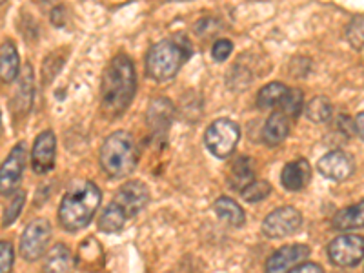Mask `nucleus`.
<instances>
[{
    "label": "nucleus",
    "mask_w": 364,
    "mask_h": 273,
    "mask_svg": "<svg viewBox=\"0 0 364 273\" xmlns=\"http://www.w3.org/2000/svg\"><path fill=\"white\" fill-rule=\"evenodd\" d=\"M128 219L139 215L149 203V190L144 182L129 181L124 186H120L112 200Z\"/></svg>",
    "instance_id": "1a4fd4ad"
},
{
    "label": "nucleus",
    "mask_w": 364,
    "mask_h": 273,
    "mask_svg": "<svg viewBox=\"0 0 364 273\" xmlns=\"http://www.w3.org/2000/svg\"><path fill=\"white\" fill-rule=\"evenodd\" d=\"M55 149H57V141H55L53 132H42L37 136L31 151V166L35 173H48L53 170L55 166Z\"/></svg>",
    "instance_id": "ddd939ff"
},
{
    "label": "nucleus",
    "mask_w": 364,
    "mask_h": 273,
    "mask_svg": "<svg viewBox=\"0 0 364 273\" xmlns=\"http://www.w3.org/2000/svg\"><path fill=\"white\" fill-rule=\"evenodd\" d=\"M348 42L355 48V50L364 51V18H353L346 29Z\"/></svg>",
    "instance_id": "c85d7f7f"
},
{
    "label": "nucleus",
    "mask_w": 364,
    "mask_h": 273,
    "mask_svg": "<svg viewBox=\"0 0 364 273\" xmlns=\"http://www.w3.org/2000/svg\"><path fill=\"white\" fill-rule=\"evenodd\" d=\"M24 203H26L24 191H17V193L13 195L11 203H9V206L4 210V217H2V226L8 228V226H11L13 223H15V219H17L18 213H21Z\"/></svg>",
    "instance_id": "cd10ccee"
},
{
    "label": "nucleus",
    "mask_w": 364,
    "mask_h": 273,
    "mask_svg": "<svg viewBox=\"0 0 364 273\" xmlns=\"http://www.w3.org/2000/svg\"><path fill=\"white\" fill-rule=\"evenodd\" d=\"M2 2H6V0H2Z\"/></svg>",
    "instance_id": "72a5a7b5"
},
{
    "label": "nucleus",
    "mask_w": 364,
    "mask_h": 273,
    "mask_svg": "<svg viewBox=\"0 0 364 273\" xmlns=\"http://www.w3.org/2000/svg\"><path fill=\"white\" fill-rule=\"evenodd\" d=\"M290 117H286L282 112H275L269 115L262 128V141L266 146H279L290 133Z\"/></svg>",
    "instance_id": "2eb2a0df"
},
{
    "label": "nucleus",
    "mask_w": 364,
    "mask_h": 273,
    "mask_svg": "<svg viewBox=\"0 0 364 273\" xmlns=\"http://www.w3.org/2000/svg\"><path fill=\"white\" fill-rule=\"evenodd\" d=\"M269 193H272V186H269V182L266 181H253L250 186H246L245 190L240 191L242 199L250 204L261 203V200H264Z\"/></svg>",
    "instance_id": "bb28decb"
},
{
    "label": "nucleus",
    "mask_w": 364,
    "mask_h": 273,
    "mask_svg": "<svg viewBox=\"0 0 364 273\" xmlns=\"http://www.w3.org/2000/svg\"><path fill=\"white\" fill-rule=\"evenodd\" d=\"M317 170L321 171V175L330 181L343 182L346 178H350L355 171V164H353V159L348 154L336 149V151H330L324 157L318 159Z\"/></svg>",
    "instance_id": "9b49d317"
},
{
    "label": "nucleus",
    "mask_w": 364,
    "mask_h": 273,
    "mask_svg": "<svg viewBox=\"0 0 364 273\" xmlns=\"http://www.w3.org/2000/svg\"><path fill=\"white\" fill-rule=\"evenodd\" d=\"M97 259L102 261V248H100V245L93 237H87L82 245L79 246V262L93 268V266H100V262H97Z\"/></svg>",
    "instance_id": "393cba45"
},
{
    "label": "nucleus",
    "mask_w": 364,
    "mask_h": 273,
    "mask_svg": "<svg viewBox=\"0 0 364 273\" xmlns=\"http://www.w3.org/2000/svg\"><path fill=\"white\" fill-rule=\"evenodd\" d=\"M139 162L135 139L128 132H115L100 146V166L112 178H124L133 173Z\"/></svg>",
    "instance_id": "20e7f679"
},
{
    "label": "nucleus",
    "mask_w": 364,
    "mask_h": 273,
    "mask_svg": "<svg viewBox=\"0 0 364 273\" xmlns=\"http://www.w3.org/2000/svg\"><path fill=\"white\" fill-rule=\"evenodd\" d=\"M304 113H306V117L311 122H317V124L326 122L331 117V102L326 97H315V99H311L306 104Z\"/></svg>",
    "instance_id": "b1692460"
},
{
    "label": "nucleus",
    "mask_w": 364,
    "mask_h": 273,
    "mask_svg": "<svg viewBox=\"0 0 364 273\" xmlns=\"http://www.w3.org/2000/svg\"><path fill=\"white\" fill-rule=\"evenodd\" d=\"M304 95H302L301 90H288V93L284 95L282 102L279 104L286 117L295 119V117L301 115L302 108H304Z\"/></svg>",
    "instance_id": "a878e982"
},
{
    "label": "nucleus",
    "mask_w": 364,
    "mask_h": 273,
    "mask_svg": "<svg viewBox=\"0 0 364 273\" xmlns=\"http://www.w3.org/2000/svg\"><path fill=\"white\" fill-rule=\"evenodd\" d=\"M311 168L304 159L288 162L281 173V184L288 191H301L310 181Z\"/></svg>",
    "instance_id": "4468645a"
},
{
    "label": "nucleus",
    "mask_w": 364,
    "mask_h": 273,
    "mask_svg": "<svg viewBox=\"0 0 364 273\" xmlns=\"http://www.w3.org/2000/svg\"><path fill=\"white\" fill-rule=\"evenodd\" d=\"M75 259L70 248L64 245H55L48 252L44 261V273H73Z\"/></svg>",
    "instance_id": "dca6fc26"
},
{
    "label": "nucleus",
    "mask_w": 364,
    "mask_h": 273,
    "mask_svg": "<svg viewBox=\"0 0 364 273\" xmlns=\"http://www.w3.org/2000/svg\"><path fill=\"white\" fill-rule=\"evenodd\" d=\"M302 226L301 211L294 206L277 208L262 223V233L269 239H284L297 233Z\"/></svg>",
    "instance_id": "0eeeda50"
},
{
    "label": "nucleus",
    "mask_w": 364,
    "mask_h": 273,
    "mask_svg": "<svg viewBox=\"0 0 364 273\" xmlns=\"http://www.w3.org/2000/svg\"><path fill=\"white\" fill-rule=\"evenodd\" d=\"M290 273H324L323 268L318 264H315V262H302V264H299L297 268L291 269Z\"/></svg>",
    "instance_id": "2f4dec72"
},
{
    "label": "nucleus",
    "mask_w": 364,
    "mask_h": 273,
    "mask_svg": "<svg viewBox=\"0 0 364 273\" xmlns=\"http://www.w3.org/2000/svg\"><path fill=\"white\" fill-rule=\"evenodd\" d=\"M171 119H173V106H171L170 100L157 99L151 102L148 112V120L149 126H151L155 132L164 133L166 129L170 128Z\"/></svg>",
    "instance_id": "6ab92c4d"
},
{
    "label": "nucleus",
    "mask_w": 364,
    "mask_h": 273,
    "mask_svg": "<svg viewBox=\"0 0 364 273\" xmlns=\"http://www.w3.org/2000/svg\"><path fill=\"white\" fill-rule=\"evenodd\" d=\"M135 90L136 79L132 58L126 55H117L102 77L100 97H102L104 113L109 117L122 115L132 104Z\"/></svg>",
    "instance_id": "f257e3e1"
},
{
    "label": "nucleus",
    "mask_w": 364,
    "mask_h": 273,
    "mask_svg": "<svg viewBox=\"0 0 364 273\" xmlns=\"http://www.w3.org/2000/svg\"><path fill=\"white\" fill-rule=\"evenodd\" d=\"M13 259H15V253H13L11 242L2 240V242H0V273L11 272Z\"/></svg>",
    "instance_id": "c756f323"
},
{
    "label": "nucleus",
    "mask_w": 364,
    "mask_h": 273,
    "mask_svg": "<svg viewBox=\"0 0 364 273\" xmlns=\"http://www.w3.org/2000/svg\"><path fill=\"white\" fill-rule=\"evenodd\" d=\"M333 228L339 232H350V230H359L364 228V200L353 206L343 208L336 213L333 220H331Z\"/></svg>",
    "instance_id": "f3484780"
},
{
    "label": "nucleus",
    "mask_w": 364,
    "mask_h": 273,
    "mask_svg": "<svg viewBox=\"0 0 364 273\" xmlns=\"http://www.w3.org/2000/svg\"><path fill=\"white\" fill-rule=\"evenodd\" d=\"M190 55L191 44L186 37L175 35V37L164 38L149 50L146 57V71L157 82H166L178 73Z\"/></svg>",
    "instance_id": "7ed1b4c3"
},
{
    "label": "nucleus",
    "mask_w": 364,
    "mask_h": 273,
    "mask_svg": "<svg viewBox=\"0 0 364 273\" xmlns=\"http://www.w3.org/2000/svg\"><path fill=\"white\" fill-rule=\"evenodd\" d=\"M328 257L333 264L341 268L357 266L364 259V237L353 233L339 235L328 245Z\"/></svg>",
    "instance_id": "423d86ee"
},
{
    "label": "nucleus",
    "mask_w": 364,
    "mask_h": 273,
    "mask_svg": "<svg viewBox=\"0 0 364 273\" xmlns=\"http://www.w3.org/2000/svg\"><path fill=\"white\" fill-rule=\"evenodd\" d=\"M240 141V128L237 122L230 119H219L208 126L204 133V142L211 155L219 159H226L235 151Z\"/></svg>",
    "instance_id": "39448f33"
},
{
    "label": "nucleus",
    "mask_w": 364,
    "mask_h": 273,
    "mask_svg": "<svg viewBox=\"0 0 364 273\" xmlns=\"http://www.w3.org/2000/svg\"><path fill=\"white\" fill-rule=\"evenodd\" d=\"M126 220H128V217L115 204L109 203L99 217V230L104 233H117L124 228Z\"/></svg>",
    "instance_id": "5701e85b"
},
{
    "label": "nucleus",
    "mask_w": 364,
    "mask_h": 273,
    "mask_svg": "<svg viewBox=\"0 0 364 273\" xmlns=\"http://www.w3.org/2000/svg\"><path fill=\"white\" fill-rule=\"evenodd\" d=\"M310 257L306 245H290L279 248L266 262V273H290Z\"/></svg>",
    "instance_id": "9d476101"
},
{
    "label": "nucleus",
    "mask_w": 364,
    "mask_h": 273,
    "mask_svg": "<svg viewBox=\"0 0 364 273\" xmlns=\"http://www.w3.org/2000/svg\"><path fill=\"white\" fill-rule=\"evenodd\" d=\"M51 239V226L46 219H37L29 223L28 228L22 233L21 239V253L28 262H33L41 259L46 252Z\"/></svg>",
    "instance_id": "6e6552de"
},
{
    "label": "nucleus",
    "mask_w": 364,
    "mask_h": 273,
    "mask_svg": "<svg viewBox=\"0 0 364 273\" xmlns=\"http://www.w3.org/2000/svg\"><path fill=\"white\" fill-rule=\"evenodd\" d=\"M290 87H286L284 84L281 82H269L259 91V95H257V106L261 109H269L275 108L279 104L282 102L284 95L288 93Z\"/></svg>",
    "instance_id": "4be33fe9"
},
{
    "label": "nucleus",
    "mask_w": 364,
    "mask_h": 273,
    "mask_svg": "<svg viewBox=\"0 0 364 273\" xmlns=\"http://www.w3.org/2000/svg\"><path fill=\"white\" fill-rule=\"evenodd\" d=\"M102 193L90 181H77L70 186L58 208V220L68 232L82 230L99 210Z\"/></svg>",
    "instance_id": "f03ea898"
},
{
    "label": "nucleus",
    "mask_w": 364,
    "mask_h": 273,
    "mask_svg": "<svg viewBox=\"0 0 364 273\" xmlns=\"http://www.w3.org/2000/svg\"><path fill=\"white\" fill-rule=\"evenodd\" d=\"M250 157H239L232 166L230 171V186L237 191H242L255 181V168Z\"/></svg>",
    "instance_id": "a211bd4d"
},
{
    "label": "nucleus",
    "mask_w": 364,
    "mask_h": 273,
    "mask_svg": "<svg viewBox=\"0 0 364 273\" xmlns=\"http://www.w3.org/2000/svg\"><path fill=\"white\" fill-rule=\"evenodd\" d=\"M232 50H233L232 41L220 38V41H217L215 44H213V48H211V57L215 58L217 63H224V60L232 55Z\"/></svg>",
    "instance_id": "7c9ffc66"
},
{
    "label": "nucleus",
    "mask_w": 364,
    "mask_h": 273,
    "mask_svg": "<svg viewBox=\"0 0 364 273\" xmlns=\"http://www.w3.org/2000/svg\"><path fill=\"white\" fill-rule=\"evenodd\" d=\"M213 211H215L217 217H219L220 220L228 223L230 226H242L246 220L242 208H240L235 200L230 199V197H219V199L213 203Z\"/></svg>",
    "instance_id": "aec40b11"
},
{
    "label": "nucleus",
    "mask_w": 364,
    "mask_h": 273,
    "mask_svg": "<svg viewBox=\"0 0 364 273\" xmlns=\"http://www.w3.org/2000/svg\"><path fill=\"white\" fill-rule=\"evenodd\" d=\"M353 124H355V132L357 135L360 136L364 141V112L359 113V115L355 117V120H353Z\"/></svg>",
    "instance_id": "473e14b6"
},
{
    "label": "nucleus",
    "mask_w": 364,
    "mask_h": 273,
    "mask_svg": "<svg viewBox=\"0 0 364 273\" xmlns=\"http://www.w3.org/2000/svg\"><path fill=\"white\" fill-rule=\"evenodd\" d=\"M18 71H21V60H18V53L15 50L13 42H4L2 44V51H0V75L4 82H11L17 79Z\"/></svg>",
    "instance_id": "412c9836"
},
{
    "label": "nucleus",
    "mask_w": 364,
    "mask_h": 273,
    "mask_svg": "<svg viewBox=\"0 0 364 273\" xmlns=\"http://www.w3.org/2000/svg\"><path fill=\"white\" fill-rule=\"evenodd\" d=\"M26 168V148L24 144H17L11 149L9 157L6 159L0 170V191L4 197H8L21 181Z\"/></svg>",
    "instance_id": "f8f14e48"
}]
</instances>
